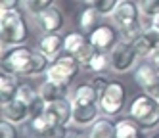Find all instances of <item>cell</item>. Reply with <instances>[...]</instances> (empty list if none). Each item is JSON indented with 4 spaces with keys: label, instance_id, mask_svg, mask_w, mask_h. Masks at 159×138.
<instances>
[{
    "label": "cell",
    "instance_id": "1",
    "mask_svg": "<svg viewBox=\"0 0 159 138\" xmlns=\"http://www.w3.org/2000/svg\"><path fill=\"white\" fill-rule=\"evenodd\" d=\"M27 37H29V27L19 10L0 12V40H2V48L23 44Z\"/></svg>",
    "mask_w": 159,
    "mask_h": 138
},
{
    "label": "cell",
    "instance_id": "2",
    "mask_svg": "<svg viewBox=\"0 0 159 138\" xmlns=\"http://www.w3.org/2000/svg\"><path fill=\"white\" fill-rule=\"evenodd\" d=\"M129 115L138 123L146 132H152L159 126V102L152 94H142L134 96L129 106Z\"/></svg>",
    "mask_w": 159,
    "mask_h": 138
},
{
    "label": "cell",
    "instance_id": "3",
    "mask_svg": "<svg viewBox=\"0 0 159 138\" xmlns=\"http://www.w3.org/2000/svg\"><path fill=\"white\" fill-rule=\"evenodd\" d=\"M81 62L77 60V56H73L71 52L63 50L58 58H54L50 62L48 69H46V79L56 80V83H63V85H71L75 77L81 71Z\"/></svg>",
    "mask_w": 159,
    "mask_h": 138
},
{
    "label": "cell",
    "instance_id": "4",
    "mask_svg": "<svg viewBox=\"0 0 159 138\" xmlns=\"http://www.w3.org/2000/svg\"><path fill=\"white\" fill-rule=\"evenodd\" d=\"M33 54H35V50L27 48L23 44L12 46V48H8V52L2 50V69L17 77H29Z\"/></svg>",
    "mask_w": 159,
    "mask_h": 138
},
{
    "label": "cell",
    "instance_id": "5",
    "mask_svg": "<svg viewBox=\"0 0 159 138\" xmlns=\"http://www.w3.org/2000/svg\"><path fill=\"white\" fill-rule=\"evenodd\" d=\"M98 104H100L102 113L107 115V117H117V115H121L125 111V108H127V86H125L121 80L111 79L106 92L98 100Z\"/></svg>",
    "mask_w": 159,
    "mask_h": 138
},
{
    "label": "cell",
    "instance_id": "6",
    "mask_svg": "<svg viewBox=\"0 0 159 138\" xmlns=\"http://www.w3.org/2000/svg\"><path fill=\"white\" fill-rule=\"evenodd\" d=\"M140 58L136 54L132 42H125L119 40L113 48L109 50V62H111V69L115 73H129L130 69L136 65Z\"/></svg>",
    "mask_w": 159,
    "mask_h": 138
},
{
    "label": "cell",
    "instance_id": "7",
    "mask_svg": "<svg viewBox=\"0 0 159 138\" xmlns=\"http://www.w3.org/2000/svg\"><path fill=\"white\" fill-rule=\"evenodd\" d=\"M134 83L140 86L146 94L157 96L159 94V67L153 62H142L134 69Z\"/></svg>",
    "mask_w": 159,
    "mask_h": 138
},
{
    "label": "cell",
    "instance_id": "8",
    "mask_svg": "<svg viewBox=\"0 0 159 138\" xmlns=\"http://www.w3.org/2000/svg\"><path fill=\"white\" fill-rule=\"evenodd\" d=\"M119 29L115 25H109V23H102L100 27H96L92 33L88 34V40L92 42V46L98 52H107L119 42Z\"/></svg>",
    "mask_w": 159,
    "mask_h": 138
},
{
    "label": "cell",
    "instance_id": "9",
    "mask_svg": "<svg viewBox=\"0 0 159 138\" xmlns=\"http://www.w3.org/2000/svg\"><path fill=\"white\" fill-rule=\"evenodd\" d=\"M140 16L142 14H140L138 2H134V0H119L117 8L111 14V21L117 29H123L127 25H132V23H138Z\"/></svg>",
    "mask_w": 159,
    "mask_h": 138
},
{
    "label": "cell",
    "instance_id": "10",
    "mask_svg": "<svg viewBox=\"0 0 159 138\" xmlns=\"http://www.w3.org/2000/svg\"><path fill=\"white\" fill-rule=\"evenodd\" d=\"M44 117H46L52 125H71L73 119V104L71 98H60L54 100L50 104H46V111H44Z\"/></svg>",
    "mask_w": 159,
    "mask_h": 138
},
{
    "label": "cell",
    "instance_id": "11",
    "mask_svg": "<svg viewBox=\"0 0 159 138\" xmlns=\"http://www.w3.org/2000/svg\"><path fill=\"white\" fill-rule=\"evenodd\" d=\"M37 27L40 29V33H60L65 27V14L63 10L58 6H50L48 10H44L42 14L35 16Z\"/></svg>",
    "mask_w": 159,
    "mask_h": 138
},
{
    "label": "cell",
    "instance_id": "12",
    "mask_svg": "<svg viewBox=\"0 0 159 138\" xmlns=\"http://www.w3.org/2000/svg\"><path fill=\"white\" fill-rule=\"evenodd\" d=\"M0 111H2V119H8V121H12L16 125H23L31 117L29 104H25L23 100H19V98H14V100H10V102H4Z\"/></svg>",
    "mask_w": 159,
    "mask_h": 138
},
{
    "label": "cell",
    "instance_id": "13",
    "mask_svg": "<svg viewBox=\"0 0 159 138\" xmlns=\"http://www.w3.org/2000/svg\"><path fill=\"white\" fill-rule=\"evenodd\" d=\"M37 50L54 60L65 50V37H61L60 33H42L37 42Z\"/></svg>",
    "mask_w": 159,
    "mask_h": 138
},
{
    "label": "cell",
    "instance_id": "14",
    "mask_svg": "<svg viewBox=\"0 0 159 138\" xmlns=\"http://www.w3.org/2000/svg\"><path fill=\"white\" fill-rule=\"evenodd\" d=\"M100 104H90V106H73V119L71 123L79 129H86V126H92L98 117H100Z\"/></svg>",
    "mask_w": 159,
    "mask_h": 138
},
{
    "label": "cell",
    "instance_id": "15",
    "mask_svg": "<svg viewBox=\"0 0 159 138\" xmlns=\"http://www.w3.org/2000/svg\"><path fill=\"white\" fill-rule=\"evenodd\" d=\"M69 86L71 85H63V83H56V80H50V79H44L42 83L39 85V96L50 104L54 100H60V98H65V96H69Z\"/></svg>",
    "mask_w": 159,
    "mask_h": 138
},
{
    "label": "cell",
    "instance_id": "16",
    "mask_svg": "<svg viewBox=\"0 0 159 138\" xmlns=\"http://www.w3.org/2000/svg\"><path fill=\"white\" fill-rule=\"evenodd\" d=\"M71 104L73 106H90L98 104V94L92 86V83H81L71 90Z\"/></svg>",
    "mask_w": 159,
    "mask_h": 138
},
{
    "label": "cell",
    "instance_id": "17",
    "mask_svg": "<svg viewBox=\"0 0 159 138\" xmlns=\"http://www.w3.org/2000/svg\"><path fill=\"white\" fill-rule=\"evenodd\" d=\"M50 126H52V123L42 113L39 117H29L27 123L21 125V132H23L25 138H44V134H46Z\"/></svg>",
    "mask_w": 159,
    "mask_h": 138
},
{
    "label": "cell",
    "instance_id": "18",
    "mask_svg": "<svg viewBox=\"0 0 159 138\" xmlns=\"http://www.w3.org/2000/svg\"><path fill=\"white\" fill-rule=\"evenodd\" d=\"M102 17H104V16H102L94 6L84 8L81 14H79V31L84 33L86 37H88V34L92 33L96 27L102 25Z\"/></svg>",
    "mask_w": 159,
    "mask_h": 138
},
{
    "label": "cell",
    "instance_id": "19",
    "mask_svg": "<svg viewBox=\"0 0 159 138\" xmlns=\"http://www.w3.org/2000/svg\"><path fill=\"white\" fill-rule=\"evenodd\" d=\"M115 126H117V136L115 138H146V131L130 117V115L115 121Z\"/></svg>",
    "mask_w": 159,
    "mask_h": 138
},
{
    "label": "cell",
    "instance_id": "20",
    "mask_svg": "<svg viewBox=\"0 0 159 138\" xmlns=\"http://www.w3.org/2000/svg\"><path fill=\"white\" fill-rule=\"evenodd\" d=\"M90 138H115L117 136V126L115 121H111V117L107 115H100L98 121L90 126Z\"/></svg>",
    "mask_w": 159,
    "mask_h": 138
},
{
    "label": "cell",
    "instance_id": "21",
    "mask_svg": "<svg viewBox=\"0 0 159 138\" xmlns=\"http://www.w3.org/2000/svg\"><path fill=\"white\" fill-rule=\"evenodd\" d=\"M17 88H19V83H17V75L14 73H8L2 69V75H0V102H10L17 96Z\"/></svg>",
    "mask_w": 159,
    "mask_h": 138
},
{
    "label": "cell",
    "instance_id": "22",
    "mask_svg": "<svg viewBox=\"0 0 159 138\" xmlns=\"http://www.w3.org/2000/svg\"><path fill=\"white\" fill-rule=\"evenodd\" d=\"M107 69H111V62H109V54L107 52H96L92 56V60H90L84 67V71L88 73H94V75H106Z\"/></svg>",
    "mask_w": 159,
    "mask_h": 138
},
{
    "label": "cell",
    "instance_id": "23",
    "mask_svg": "<svg viewBox=\"0 0 159 138\" xmlns=\"http://www.w3.org/2000/svg\"><path fill=\"white\" fill-rule=\"evenodd\" d=\"M88 42V37L81 31H73V33H67L65 34V50L71 52L73 56H77L81 52V48Z\"/></svg>",
    "mask_w": 159,
    "mask_h": 138
},
{
    "label": "cell",
    "instance_id": "24",
    "mask_svg": "<svg viewBox=\"0 0 159 138\" xmlns=\"http://www.w3.org/2000/svg\"><path fill=\"white\" fill-rule=\"evenodd\" d=\"M132 46H134V50H136V54H138L140 60H150L152 54L155 52V46L150 42V39H148V37H144V33L132 42Z\"/></svg>",
    "mask_w": 159,
    "mask_h": 138
},
{
    "label": "cell",
    "instance_id": "25",
    "mask_svg": "<svg viewBox=\"0 0 159 138\" xmlns=\"http://www.w3.org/2000/svg\"><path fill=\"white\" fill-rule=\"evenodd\" d=\"M50 6H54V0H23V8L29 16H39Z\"/></svg>",
    "mask_w": 159,
    "mask_h": 138
},
{
    "label": "cell",
    "instance_id": "26",
    "mask_svg": "<svg viewBox=\"0 0 159 138\" xmlns=\"http://www.w3.org/2000/svg\"><path fill=\"white\" fill-rule=\"evenodd\" d=\"M142 33H144V25L138 21V23H132V25H127V27L119 29V37L125 42H134Z\"/></svg>",
    "mask_w": 159,
    "mask_h": 138
},
{
    "label": "cell",
    "instance_id": "27",
    "mask_svg": "<svg viewBox=\"0 0 159 138\" xmlns=\"http://www.w3.org/2000/svg\"><path fill=\"white\" fill-rule=\"evenodd\" d=\"M86 6H94L102 16H111L113 10L117 8L119 0H84Z\"/></svg>",
    "mask_w": 159,
    "mask_h": 138
},
{
    "label": "cell",
    "instance_id": "28",
    "mask_svg": "<svg viewBox=\"0 0 159 138\" xmlns=\"http://www.w3.org/2000/svg\"><path fill=\"white\" fill-rule=\"evenodd\" d=\"M140 14L148 19H153L159 14V0H138Z\"/></svg>",
    "mask_w": 159,
    "mask_h": 138
},
{
    "label": "cell",
    "instance_id": "29",
    "mask_svg": "<svg viewBox=\"0 0 159 138\" xmlns=\"http://www.w3.org/2000/svg\"><path fill=\"white\" fill-rule=\"evenodd\" d=\"M37 96H39V90H37V88H33V86H31V85H27V83H19L17 96H16V98L23 100L25 104H31Z\"/></svg>",
    "mask_w": 159,
    "mask_h": 138
},
{
    "label": "cell",
    "instance_id": "30",
    "mask_svg": "<svg viewBox=\"0 0 159 138\" xmlns=\"http://www.w3.org/2000/svg\"><path fill=\"white\" fill-rule=\"evenodd\" d=\"M0 138H19L17 125L8 119H2V123H0Z\"/></svg>",
    "mask_w": 159,
    "mask_h": 138
},
{
    "label": "cell",
    "instance_id": "31",
    "mask_svg": "<svg viewBox=\"0 0 159 138\" xmlns=\"http://www.w3.org/2000/svg\"><path fill=\"white\" fill-rule=\"evenodd\" d=\"M44 138H69V125H52Z\"/></svg>",
    "mask_w": 159,
    "mask_h": 138
},
{
    "label": "cell",
    "instance_id": "32",
    "mask_svg": "<svg viewBox=\"0 0 159 138\" xmlns=\"http://www.w3.org/2000/svg\"><path fill=\"white\" fill-rule=\"evenodd\" d=\"M109 80L111 79H107L106 75H96V77H92V86H94V90H96V94H98V100L102 98V94L106 92V88H107V85H109Z\"/></svg>",
    "mask_w": 159,
    "mask_h": 138
},
{
    "label": "cell",
    "instance_id": "33",
    "mask_svg": "<svg viewBox=\"0 0 159 138\" xmlns=\"http://www.w3.org/2000/svg\"><path fill=\"white\" fill-rule=\"evenodd\" d=\"M29 111H31V117H39V115H42L46 111V102H44L40 96H37L29 104Z\"/></svg>",
    "mask_w": 159,
    "mask_h": 138
},
{
    "label": "cell",
    "instance_id": "34",
    "mask_svg": "<svg viewBox=\"0 0 159 138\" xmlns=\"http://www.w3.org/2000/svg\"><path fill=\"white\" fill-rule=\"evenodd\" d=\"M21 0H0V10H19Z\"/></svg>",
    "mask_w": 159,
    "mask_h": 138
},
{
    "label": "cell",
    "instance_id": "35",
    "mask_svg": "<svg viewBox=\"0 0 159 138\" xmlns=\"http://www.w3.org/2000/svg\"><path fill=\"white\" fill-rule=\"evenodd\" d=\"M150 60H152V62H153V63H155V65L159 67V46L155 48V52L152 54V58H150Z\"/></svg>",
    "mask_w": 159,
    "mask_h": 138
},
{
    "label": "cell",
    "instance_id": "36",
    "mask_svg": "<svg viewBox=\"0 0 159 138\" xmlns=\"http://www.w3.org/2000/svg\"><path fill=\"white\" fill-rule=\"evenodd\" d=\"M152 23H153V25H157V27H159V14H157V16H155V17L152 19Z\"/></svg>",
    "mask_w": 159,
    "mask_h": 138
},
{
    "label": "cell",
    "instance_id": "37",
    "mask_svg": "<svg viewBox=\"0 0 159 138\" xmlns=\"http://www.w3.org/2000/svg\"><path fill=\"white\" fill-rule=\"evenodd\" d=\"M71 138H90V136H83V134H75V136H71Z\"/></svg>",
    "mask_w": 159,
    "mask_h": 138
},
{
    "label": "cell",
    "instance_id": "38",
    "mask_svg": "<svg viewBox=\"0 0 159 138\" xmlns=\"http://www.w3.org/2000/svg\"><path fill=\"white\" fill-rule=\"evenodd\" d=\"M152 138H159V134H155V136H152Z\"/></svg>",
    "mask_w": 159,
    "mask_h": 138
},
{
    "label": "cell",
    "instance_id": "39",
    "mask_svg": "<svg viewBox=\"0 0 159 138\" xmlns=\"http://www.w3.org/2000/svg\"><path fill=\"white\" fill-rule=\"evenodd\" d=\"M155 98H157V102H159V94H157V96H155Z\"/></svg>",
    "mask_w": 159,
    "mask_h": 138
},
{
    "label": "cell",
    "instance_id": "40",
    "mask_svg": "<svg viewBox=\"0 0 159 138\" xmlns=\"http://www.w3.org/2000/svg\"><path fill=\"white\" fill-rule=\"evenodd\" d=\"M81 2H84V0H81Z\"/></svg>",
    "mask_w": 159,
    "mask_h": 138
}]
</instances>
